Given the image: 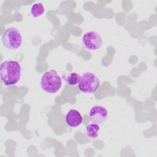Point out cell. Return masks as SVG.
Here are the masks:
<instances>
[{
	"label": "cell",
	"mask_w": 157,
	"mask_h": 157,
	"mask_svg": "<svg viewBox=\"0 0 157 157\" xmlns=\"http://www.w3.org/2000/svg\"><path fill=\"white\" fill-rule=\"evenodd\" d=\"M21 75V66L14 60H6L0 66V78L6 86L17 84Z\"/></svg>",
	"instance_id": "1"
},
{
	"label": "cell",
	"mask_w": 157,
	"mask_h": 157,
	"mask_svg": "<svg viewBox=\"0 0 157 157\" xmlns=\"http://www.w3.org/2000/svg\"><path fill=\"white\" fill-rule=\"evenodd\" d=\"M40 85L42 90L47 93H55L62 86V80L56 70L45 72L41 76Z\"/></svg>",
	"instance_id": "2"
},
{
	"label": "cell",
	"mask_w": 157,
	"mask_h": 157,
	"mask_svg": "<svg viewBox=\"0 0 157 157\" xmlns=\"http://www.w3.org/2000/svg\"><path fill=\"white\" fill-rule=\"evenodd\" d=\"M1 42L6 49L15 50L21 46L23 37L18 28L10 27L7 28L2 35Z\"/></svg>",
	"instance_id": "3"
},
{
	"label": "cell",
	"mask_w": 157,
	"mask_h": 157,
	"mask_svg": "<svg viewBox=\"0 0 157 157\" xmlns=\"http://www.w3.org/2000/svg\"><path fill=\"white\" fill-rule=\"evenodd\" d=\"M100 85V80L96 74L91 72H86L81 75L78 88L85 94H92L98 90Z\"/></svg>",
	"instance_id": "4"
},
{
	"label": "cell",
	"mask_w": 157,
	"mask_h": 157,
	"mask_svg": "<svg viewBox=\"0 0 157 157\" xmlns=\"http://www.w3.org/2000/svg\"><path fill=\"white\" fill-rule=\"evenodd\" d=\"M101 36L94 31H90L85 33L82 37V43L83 47L91 51L99 49L102 45Z\"/></svg>",
	"instance_id": "5"
},
{
	"label": "cell",
	"mask_w": 157,
	"mask_h": 157,
	"mask_svg": "<svg viewBox=\"0 0 157 157\" xmlns=\"http://www.w3.org/2000/svg\"><path fill=\"white\" fill-rule=\"evenodd\" d=\"M88 116L91 123L100 125L106 121L108 117V111L104 106L96 105L91 107Z\"/></svg>",
	"instance_id": "6"
},
{
	"label": "cell",
	"mask_w": 157,
	"mask_h": 157,
	"mask_svg": "<svg viewBox=\"0 0 157 157\" xmlns=\"http://www.w3.org/2000/svg\"><path fill=\"white\" fill-rule=\"evenodd\" d=\"M66 124L72 128L80 126L83 121V118L80 113L76 109L69 110L65 117Z\"/></svg>",
	"instance_id": "7"
},
{
	"label": "cell",
	"mask_w": 157,
	"mask_h": 157,
	"mask_svg": "<svg viewBox=\"0 0 157 157\" xmlns=\"http://www.w3.org/2000/svg\"><path fill=\"white\" fill-rule=\"evenodd\" d=\"M85 131L87 136L90 139H96L100 131V126L96 123H90L86 126Z\"/></svg>",
	"instance_id": "8"
},
{
	"label": "cell",
	"mask_w": 157,
	"mask_h": 157,
	"mask_svg": "<svg viewBox=\"0 0 157 157\" xmlns=\"http://www.w3.org/2000/svg\"><path fill=\"white\" fill-rule=\"evenodd\" d=\"M80 77L81 75H80L77 72H73L66 75L64 77V80L67 83V84H68L69 85L73 86V85H76L79 83L80 80Z\"/></svg>",
	"instance_id": "9"
},
{
	"label": "cell",
	"mask_w": 157,
	"mask_h": 157,
	"mask_svg": "<svg viewBox=\"0 0 157 157\" xmlns=\"http://www.w3.org/2000/svg\"><path fill=\"white\" fill-rule=\"evenodd\" d=\"M44 7L40 2L34 3L31 8V13L34 18H37L42 15L44 12Z\"/></svg>",
	"instance_id": "10"
}]
</instances>
